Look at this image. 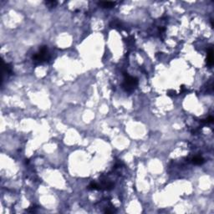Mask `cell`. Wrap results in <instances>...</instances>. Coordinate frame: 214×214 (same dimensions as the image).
<instances>
[{
  "mask_svg": "<svg viewBox=\"0 0 214 214\" xmlns=\"http://www.w3.org/2000/svg\"><path fill=\"white\" fill-rule=\"evenodd\" d=\"M138 85V80L137 78L130 76L127 74H125V80L123 83V88L126 91L133 90Z\"/></svg>",
  "mask_w": 214,
  "mask_h": 214,
  "instance_id": "cell-1",
  "label": "cell"
},
{
  "mask_svg": "<svg viewBox=\"0 0 214 214\" xmlns=\"http://www.w3.org/2000/svg\"><path fill=\"white\" fill-rule=\"evenodd\" d=\"M45 3L48 8H53V7H55V5L57 4V2L56 1H47V2H45Z\"/></svg>",
  "mask_w": 214,
  "mask_h": 214,
  "instance_id": "cell-6",
  "label": "cell"
},
{
  "mask_svg": "<svg viewBox=\"0 0 214 214\" xmlns=\"http://www.w3.org/2000/svg\"><path fill=\"white\" fill-rule=\"evenodd\" d=\"M213 52L212 50L210 48L207 52V63L209 66H212L213 65Z\"/></svg>",
  "mask_w": 214,
  "mask_h": 214,
  "instance_id": "cell-3",
  "label": "cell"
},
{
  "mask_svg": "<svg viewBox=\"0 0 214 214\" xmlns=\"http://www.w3.org/2000/svg\"><path fill=\"white\" fill-rule=\"evenodd\" d=\"M115 2H100L99 3L100 6H101L102 8H112L115 6Z\"/></svg>",
  "mask_w": 214,
  "mask_h": 214,
  "instance_id": "cell-4",
  "label": "cell"
},
{
  "mask_svg": "<svg viewBox=\"0 0 214 214\" xmlns=\"http://www.w3.org/2000/svg\"><path fill=\"white\" fill-rule=\"evenodd\" d=\"M205 120H206V122H207V123H212V121H213V118L212 117V116H210V117L207 118Z\"/></svg>",
  "mask_w": 214,
  "mask_h": 214,
  "instance_id": "cell-7",
  "label": "cell"
},
{
  "mask_svg": "<svg viewBox=\"0 0 214 214\" xmlns=\"http://www.w3.org/2000/svg\"><path fill=\"white\" fill-rule=\"evenodd\" d=\"M48 58H50V55H48L47 47L42 46L40 48V51L36 53L35 55L33 56V60L38 63H42L43 61H46L47 60H48Z\"/></svg>",
  "mask_w": 214,
  "mask_h": 214,
  "instance_id": "cell-2",
  "label": "cell"
},
{
  "mask_svg": "<svg viewBox=\"0 0 214 214\" xmlns=\"http://www.w3.org/2000/svg\"><path fill=\"white\" fill-rule=\"evenodd\" d=\"M204 162H205V160H204L201 157H195L192 159V163L195 164V165H198V166H200V165H202Z\"/></svg>",
  "mask_w": 214,
  "mask_h": 214,
  "instance_id": "cell-5",
  "label": "cell"
}]
</instances>
